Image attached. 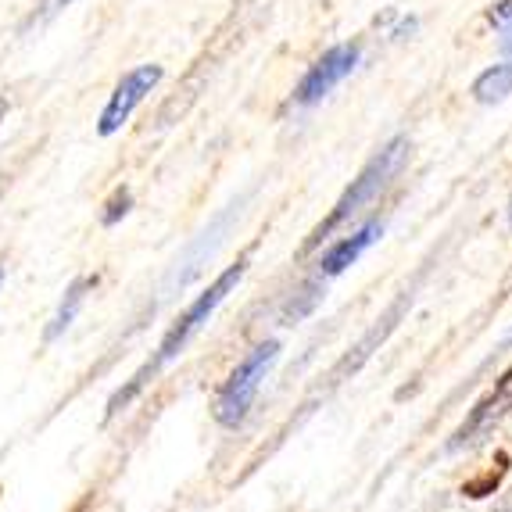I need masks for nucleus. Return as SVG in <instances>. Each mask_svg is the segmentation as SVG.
<instances>
[{
	"mask_svg": "<svg viewBox=\"0 0 512 512\" xmlns=\"http://www.w3.org/2000/svg\"><path fill=\"white\" fill-rule=\"evenodd\" d=\"M244 273H248V258H237V262L226 265V269H222V273L215 276L212 287H205V291H201L194 301H190L187 312H183V316L169 326V333L162 337V344H158V355H154V359L147 362V366L140 369V373L133 376V380H129V384L122 387V391L108 402V416H115L119 409H126V405L133 402V398H137V394L144 391L147 384H151L154 373H162V369L169 366V362L180 359L183 351H187V344L194 341L197 333L205 330L208 319L215 316V308H219L222 301H226L233 291H237V283L244 280Z\"/></svg>",
	"mask_w": 512,
	"mask_h": 512,
	"instance_id": "obj_1",
	"label": "nucleus"
},
{
	"mask_svg": "<svg viewBox=\"0 0 512 512\" xmlns=\"http://www.w3.org/2000/svg\"><path fill=\"white\" fill-rule=\"evenodd\" d=\"M405 158H409V140H405V137H394L391 144L380 147V151H376L373 158L366 162V169L359 172V180H351V187L341 194V201L333 205V212L326 215L323 222H319L316 230H312V237H308L305 251L319 248L323 240H330V233L341 230L344 222L359 219V215L366 212L369 205H373L376 197L384 194L387 183H391L394 176H398V169L405 165Z\"/></svg>",
	"mask_w": 512,
	"mask_h": 512,
	"instance_id": "obj_2",
	"label": "nucleus"
},
{
	"mask_svg": "<svg viewBox=\"0 0 512 512\" xmlns=\"http://www.w3.org/2000/svg\"><path fill=\"white\" fill-rule=\"evenodd\" d=\"M276 359H280V341H262L237 362V369L226 376V384L215 394L212 416L219 427H240L248 419L251 405H255L258 391H262L265 376L276 366Z\"/></svg>",
	"mask_w": 512,
	"mask_h": 512,
	"instance_id": "obj_3",
	"label": "nucleus"
},
{
	"mask_svg": "<svg viewBox=\"0 0 512 512\" xmlns=\"http://www.w3.org/2000/svg\"><path fill=\"white\" fill-rule=\"evenodd\" d=\"M162 76H165L162 65H137L133 72H126V76L115 83V90H111L108 104H104L101 119H97V133H101V137H115L129 122V115L147 101V94L162 83Z\"/></svg>",
	"mask_w": 512,
	"mask_h": 512,
	"instance_id": "obj_4",
	"label": "nucleus"
},
{
	"mask_svg": "<svg viewBox=\"0 0 512 512\" xmlns=\"http://www.w3.org/2000/svg\"><path fill=\"white\" fill-rule=\"evenodd\" d=\"M359 61H362V43H337V47H330V51L301 76L298 90H294V104H301V108L319 104L333 86H341L351 72L359 69Z\"/></svg>",
	"mask_w": 512,
	"mask_h": 512,
	"instance_id": "obj_5",
	"label": "nucleus"
},
{
	"mask_svg": "<svg viewBox=\"0 0 512 512\" xmlns=\"http://www.w3.org/2000/svg\"><path fill=\"white\" fill-rule=\"evenodd\" d=\"M509 409H512V373H505L502 380H498L495 391L487 394L484 402H477V409L470 412V419L455 430V437H452V444H448V448H452V452H459L462 444L477 441V437L487 434V430H491V423H498V419H502Z\"/></svg>",
	"mask_w": 512,
	"mask_h": 512,
	"instance_id": "obj_6",
	"label": "nucleus"
},
{
	"mask_svg": "<svg viewBox=\"0 0 512 512\" xmlns=\"http://www.w3.org/2000/svg\"><path fill=\"white\" fill-rule=\"evenodd\" d=\"M380 237H384V219H369L366 226H359L351 237L337 240V244L319 258V276H341L344 269L359 262V258L366 255Z\"/></svg>",
	"mask_w": 512,
	"mask_h": 512,
	"instance_id": "obj_7",
	"label": "nucleus"
},
{
	"mask_svg": "<svg viewBox=\"0 0 512 512\" xmlns=\"http://www.w3.org/2000/svg\"><path fill=\"white\" fill-rule=\"evenodd\" d=\"M94 287H97V276H79V280H72L69 287H65V298H61L58 308H54L51 323H47V330H43V341H47V344L58 341L61 333H65L72 323H76L79 308H83L86 294L94 291Z\"/></svg>",
	"mask_w": 512,
	"mask_h": 512,
	"instance_id": "obj_8",
	"label": "nucleus"
},
{
	"mask_svg": "<svg viewBox=\"0 0 512 512\" xmlns=\"http://www.w3.org/2000/svg\"><path fill=\"white\" fill-rule=\"evenodd\" d=\"M509 94H512V58H505L495 69L480 72L477 83H473V97H477L480 104H498Z\"/></svg>",
	"mask_w": 512,
	"mask_h": 512,
	"instance_id": "obj_9",
	"label": "nucleus"
},
{
	"mask_svg": "<svg viewBox=\"0 0 512 512\" xmlns=\"http://www.w3.org/2000/svg\"><path fill=\"white\" fill-rule=\"evenodd\" d=\"M129 208H133V194H129V187H119V190H115V194H111L108 205H104L101 222H104V226H115V222H119V219H126Z\"/></svg>",
	"mask_w": 512,
	"mask_h": 512,
	"instance_id": "obj_10",
	"label": "nucleus"
},
{
	"mask_svg": "<svg viewBox=\"0 0 512 512\" xmlns=\"http://www.w3.org/2000/svg\"><path fill=\"white\" fill-rule=\"evenodd\" d=\"M487 22L495 29H505V26H512V0H498L495 8L487 11Z\"/></svg>",
	"mask_w": 512,
	"mask_h": 512,
	"instance_id": "obj_11",
	"label": "nucleus"
},
{
	"mask_svg": "<svg viewBox=\"0 0 512 512\" xmlns=\"http://www.w3.org/2000/svg\"><path fill=\"white\" fill-rule=\"evenodd\" d=\"M69 4L72 0H43L40 11H36V18H33V26H47V22H51L61 8H69Z\"/></svg>",
	"mask_w": 512,
	"mask_h": 512,
	"instance_id": "obj_12",
	"label": "nucleus"
},
{
	"mask_svg": "<svg viewBox=\"0 0 512 512\" xmlns=\"http://www.w3.org/2000/svg\"><path fill=\"white\" fill-rule=\"evenodd\" d=\"M4 115H8V101L0 97V122H4Z\"/></svg>",
	"mask_w": 512,
	"mask_h": 512,
	"instance_id": "obj_13",
	"label": "nucleus"
},
{
	"mask_svg": "<svg viewBox=\"0 0 512 512\" xmlns=\"http://www.w3.org/2000/svg\"><path fill=\"white\" fill-rule=\"evenodd\" d=\"M0 283H4V265H0Z\"/></svg>",
	"mask_w": 512,
	"mask_h": 512,
	"instance_id": "obj_14",
	"label": "nucleus"
}]
</instances>
